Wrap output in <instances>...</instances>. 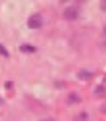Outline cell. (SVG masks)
<instances>
[{
    "label": "cell",
    "instance_id": "52a82bcc",
    "mask_svg": "<svg viewBox=\"0 0 106 121\" xmlns=\"http://www.w3.org/2000/svg\"><path fill=\"white\" fill-rule=\"evenodd\" d=\"M100 109H101V111L102 112L106 113V103H105L104 104H103L102 105Z\"/></svg>",
    "mask_w": 106,
    "mask_h": 121
},
{
    "label": "cell",
    "instance_id": "7a4b0ae2",
    "mask_svg": "<svg viewBox=\"0 0 106 121\" xmlns=\"http://www.w3.org/2000/svg\"><path fill=\"white\" fill-rule=\"evenodd\" d=\"M64 17L68 21H74L78 18V12L74 7H67L64 11Z\"/></svg>",
    "mask_w": 106,
    "mask_h": 121
},
{
    "label": "cell",
    "instance_id": "5b68a950",
    "mask_svg": "<svg viewBox=\"0 0 106 121\" xmlns=\"http://www.w3.org/2000/svg\"><path fill=\"white\" fill-rule=\"evenodd\" d=\"M0 54L5 56V57H7L8 56V53L7 52V49L5 48L1 44H0Z\"/></svg>",
    "mask_w": 106,
    "mask_h": 121
},
{
    "label": "cell",
    "instance_id": "277c9868",
    "mask_svg": "<svg viewBox=\"0 0 106 121\" xmlns=\"http://www.w3.org/2000/svg\"><path fill=\"white\" fill-rule=\"evenodd\" d=\"M21 50L24 52H33L35 50V48L28 44H24L21 47Z\"/></svg>",
    "mask_w": 106,
    "mask_h": 121
},
{
    "label": "cell",
    "instance_id": "8992f818",
    "mask_svg": "<svg viewBox=\"0 0 106 121\" xmlns=\"http://www.w3.org/2000/svg\"><path fill=\"white\" fill-rule=\"evenodd\" d=\"M100 7L102 10L106 12V0H101L100 3Z\"/></svg>",
    "mask_w": 106,
    "mask_h": 121
},
{
    "label": "cell",
    "instance_id": "6da1fadb",
    "mask_svg": "<svg viewBox=\"0 0 106 121\" xmlns=\"http://www.w3.org/2000/svg\"><path fill=\"white\" fill-rule=\"evenodd\" d=\"M42 23V17L40 14H35L32 15L28 19V26L31 29H37L41 27Z\"/></svg>",
    "mask_w": 106,
    "mask_h": 121
},
{
    "label": "cell",
    "instance_id": "3957f363",
    "mask_svg": "<svg viewBox=\"0 0 106 121\" xmlns=\"http://www.w3.org/2000/svg\"><path fill=\"white\" fill-rule=\"evenodd\" d=\"M78 79L82 81H87L91 77V73L87 70H81L77 75Z\"/></svg>",
    "mask_w": 106,
    "mask_h": 121
}]
</instances>
